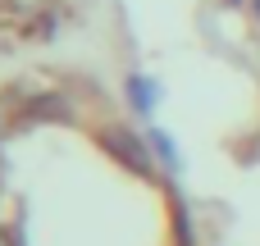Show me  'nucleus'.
Instances as JSON below:
<instances>
[{
    "label": "nucleus",
    "instance_id": "nucleus-1",
    "mask_svg": "<svg viewBox=\"0 0 260 246\" xmlns=\"http://www.w3.org/2000/svg\"><path fill=\"white\" fill-rule=\"evenodd\" d=\"M55 123H78V105L69 91H27L23 100V128H55Z\"/></svg>",
    "mask_w": 260,
    "mask_h": 246
},
{
    "label": "nucleus",
    "instance_id": "nucleus-2",
    "mask_svg": "<svg viewBox=\"0 0 260 246\" xmlns=\"http://www.w3.org/2000/svg\"><path fill=\"white\" fill-rule=\"evenodd\" d=\"M155 100H160V96H155V82H151L146 73H128V105H133L142 119L155 114Z\"/></svg>",
    "mask_w": 260,
    "mask_h": 246
},
{
    "label": "nucleus",
    "instance_id": "nucleus-3",
    "mask_svg": "<svg viewBox=\"0 0 260 246\" xmlns=\"http://www.w3.org/2000/svg\"><path fill=\"white\" fill-rule=\"evenodd\" d=\"M146 137H151V146H155V155H160V164H165V173L174 178V173L183 169V155L174 151V142L165 137V128H146Z\"/></svg>",
    "mask_w": 260,
    "mask_h": 246
},
{
    "label": "nucleus",
    "instance_id": "nucleus-4",
    "mask_svg": "<svg viewBox=\"0 0 260 246\" xmlns=\"http://www.w3.org/2000/svg\"><path fill=\"white\" fill-rule=\"evenodd\" d=\"M247 5H251V18L260 23V0H247Z\"/></svg>",
    "mask_w": 260,
    "mask_h": 246
}]
</instances>
